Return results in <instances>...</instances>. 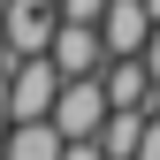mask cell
<instances>
[{
	"mask_svg": "<svg viewBox=\"0 0 160 160\" xmlns=\"http://www.w3.org/2000/svg\"><path fill=\"white\" fill-rule=\"evenodd\" d=\"M145 122H152V107H114V114H107V130H99V145H107L114 160H137V145H145Z\"/></svg>",
	"mask_w": 160,
	"mask_h": 160,
	"instance_id": "obj_6",
	"label": "cell"
},
{
	"mask_svg": "<svg viewBox=\"0 0 160 160\" xmlns=\"http://www.w3.org/2000/svg\"><path fill=\"white\" fill-rule=\"evenodd\" d=\"M0 122H8V76H0Z\"/></svg>",
	"mask_w": 160,
	"mask_h": 160,
	"instance_id": "obj_9",
	"label": "cell"
},
{
	"mask_svg": "<svg viewBox=\"0 0 160 160\" xmlns=\"http://www.w3.org/2000/svg\"><path fill=\"white\" fill-rule=\"evenodd\" d=\"M145 8H152V15H160V0H145Z\"/></svg>",
	"mask_w": 160,
	"mask_h": 160,
	"instance_id": "obj_10",
	"label": "cell"
},
{
	"mask_svg": "<svg viewBox=\"0 0 160 160\" xmlns=\"http://www.w3.org/2000/svg\"><path fill=\"white\" fill-rule=\"evenodd\" d=\"M61 61L53 53H23L8 76V122H31V114H53V99H61Z\"/></svg>",
	"mask_w": 160,
	"mask_h": 160,
	"instance_id": "obj_1",
	"label": "cell"
},
{
	"mask_svg": "<svg viewBox=\"0 0 160 160\" xmlns=\"http://www.w3.org/2000/svg\"><path fill=\"white\" fill-rule=\"evenodd\" d=\"M61 160H114V152L99 145V137H69V152H61Z\"/></svg>",
	"mask_w": 160,
	"mask_h": 160,
	"instance_id": "obj_8",
	"label": "cell"
},
{
	"mask_svg": "<svg viewBox=\"0 0 160 160\" xmlns=\"http://www.w3.org/2000/svg\"><path fill=\"white\" fill-rule=\"evenodd\" d=\"M69 137L53 114H31V122H8V160H61Z\"/></svg>",
	"mask_w": 160,
	"mask_h": 160,
	"instance_id": "obj_5",
	"label": "cell"
},
{
	"mask_svg": "<svg viewBox=\"0 0 160 160\" xmlns=\"http://www.w3.org/2000/svg\"><path fill=\"white\" fill-rule=\"evenodd\" d=\"M107 114H114L107 76H69V84H61V99H53V122H61V137H99V130H107Z\"/></svg>",
	"mask_w": 160,
	"mask_h": 160,
	"instance_id": "obj_2",
	"label": "cell"
},
{
	"mask_svg": "<svg viewBox=\"0 0 160 160\" xmlns=\"http://www.w3.org/2000/svg\"><path fill=\"white\" fill-rule=\"evenodd\" d=\"M107 15V0H61V23H99Z\"/></svg>",
	"mask_w": 160,
	"mask_h": 160,
	"instance_id": "obj_7",
	"label": "cell"
},
{
	"mask_svg": "<svg viewBox=\"0 0 160 160\" xmlns=\"http://www.w3.org/2000/svg\"><path fill=\"white\" fill-rule=\"evenodd\" d=\"M53 61H61V76H99L114 61V53H107V31H99V23H61V31H53Z\"/></svg>",
	"mask_w": 160,
	"mask_h": 160,
	"instance_id": "obj_3",
	"label": "cell"
},
{
	"mask_svg": "<svg viewBox=\"0 0 160 160\" xmlns=\"http://www.w3.org/2000/svg\"><path fill=\"white\" fill-rule=\"evenodd\" d=\"M160 15L145 8V0H107V15H99V31H107V53H145Z\"/></svg>",
	"mask_w": 160,
	"mask_h": 160,
	"instance_id": "obj_4",
	"label": "cell"
}]
</instances>
